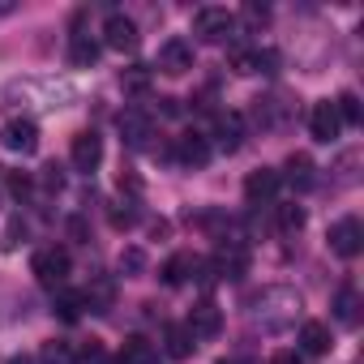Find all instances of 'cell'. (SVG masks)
Segmentation results:
<instances>
[{"mask_svg": "<svg viewBox=\"0 0 364 364\" xmlns=\"http://www.w3.org/2000/svg\"><path fill=\"white\" fill-rule=\"evenodd\" d=\"M245 313L253 321H262L266 330H283L300 313V291H291V287H262V291L245 296Z\"/></svg>", "mask_w": 364, "mask_h": 364, "instance_id": "6da1fadb", "label": "cell"}, {"mask_svg": "<svg viewBox=\"0 0 364 364\" xmlns=\"http://www.w3.org/2000/svg\"><path fill=\"white\" fill-rule=\"evenodd\" d=\"M5 99H26V103H35L43 112H60V107H69L73 86L56 82V77H26V82H9Z\"/></svg>", "mask_w": 364, "mask_h": 364, "instance_id": "7a4b0ae2", "label": "cell"}, {"mask_svg": "<svg viewBox=\"0 0 364 364\" xmlns=\"http://www.w3.org/2000/svg\"><path fill=\"white\" fill-rule=\"evenodd\" d=\"M193 35H198L202 43H223L228 35H236V14H228V9H219V5H202V9L193 14Z\"/></svg>", "mask_w": 364, "mask_h": 364, "instance_id": "3957f363", "label": "cell"}, {"mask_svg": "<svg viewBox=\"0 0 364 364\" xmlns=\"http://www.w3.org/2000/svg\"><path fill=\"white\" fill-rule=\"evenodd\" d=\"M253 116H257V124H262L266 133H279V129H287V124L296 120V103H291V99H287L283 90H274V95L257 99Z\"/></svg>", "mask_w": 364, "mask_h": 364, "instance_id": "277c9868", "label": "cell"}, {"mask_svg": "<svg viewBox=\"0 0 364 364\" xmlns=\"http://www.w3.org/2000/svg\"><path fill=\"white\" fill-rule=\"evenodd\" d=\"M206 266H210L215 279H240V274H249V249H245V240H223Z\"/></svg>", "mask_w": 364, "mask_h": 364, "instance_id": "5b68a950", "label": "cell"}, {"mask_svg": "<svg viewBox=\"0 0 364 364\" xmlns=\"http://www.w3.org/2000/svg\"><path fill=\"white\" fill-rule=\"evenodd\" d=\"M69 266H73V262H69V249H56V245H52V249H39L35 262H31V270H35V279H39L43 287H60V283L69 279Z\"/></svg>", "mask_w": 364, "mask_h": 364, "instance_id": "8992f818", "label": "cell"}, {"mask_svg": "<svg viewBox=\"0 0 364 364\" xmlns=\"http://www.w3.org/2000/svg\"><path fill=\"white\" fill-rule=\"evenodd\" d=\"M0 146L14 150V154H35V150H39V124H35L31 116L5 120V129H0Z\"/></svg>", "mask_w": 364, "mask_h": 364, "instance_id": "52a82bcc", "label": "cell"}, {"mask_svg": "<svg viewBox=\"0 0 364 364\" xmlns=\"http://www.w3.org/2000/svg\"><path fill=\"white\" fill-rule=\"evenodd\" d=\"M154 69L167 73V77H185V73L193 69V43H189V39H167V43L159 48Z\"/></svg>", "mask_w": 364, "mask_h": 364, "instance_id": "ba28073f", "label": "cell"}, {"mask_svg": "<svg viewBox=\"0 0 364 364\" xmlns=\"http://www.w3.org/2000/svg\"><path fill=\"white\" fill-rule=\"evenodd\" d=\"M103 43H107L112 52H133V48L141 43L137 22L124 18V14H107V22H103Z\"/></svg>", "mask_w": 364, "mask_h": 364, "instance_id": "9c48e42d", "label": "cell"}, {"mask_svg": "<svg viewBox=\"0 0 364 364\" xmlns=\"http://www.w3.org/2000/svg\"><path fill=\"white\" fill-rule=\"evenodd\" d=\"M309 133H313V141H338V133H343V120H338V112H334V103L330 99H321V103H313V112H309Z\"/></svg>", "mask_w": 364, "mask_h": 364, "instance_id": "30bf717a", "label": "cell"}, {"mask_svg": "<svg viewBox=\"0 0 364 364\" xmlns=\"http://www.w3.org/2000/svg\"><path fill=\"white\" fill-rule=\"evenodd\" d=\"M330 249H334L338 257H347V262H351V257L364 249V228H360V219H351V215H347V219H338V223L330 228Z\"/></svg>", "mask_w": 364, "mask_h": 364, "instance_id": "8fae6325", "label": "cell"}, {"mask_svg": "<svg viewBox=\"0 0 364 364\" xmlns=\"http://www.w3.org/2000/svg\"><path fill=\"white\" fill-rule=\"evenodd\" d=\"M215 146L223 154H236L245 146V116L240 112H219L215 116Z\"/></svg>", "mask_w": 364, "mask_h": 364, "instance_id": "7c38bea8", "label": "cell"}, {"mask_svg": "<svg viewBox=\"0 0 364 364\" xmlns=\"http://www.w3.org/2000/svg\"><path fill=\"white\" fill-rule=\"evenodd\" d=\"M69 159H73L77 171H95V167L103 163V137L90 133V129H82V133L73 137V146H69Z\"/></svg>", "mask_w": 364, "mask_h": 364, "instance_id": "4fadbf2b", "label": "cell"}, {"mask_svg": "<svg viewBox=\"0 0 364 364\" xmlns=\"http://www.w3.org/2000/svg\"><path fill=\"white\" fill-rule=\"evenodd\" d=\"M219 330H223V309L215 300H198L189 309V334L193 338H215Z\"/></svg>", "mask_w": 364, "mask_h": 364, "instance_id": "5bb4252c", "label": "cell"}, {"mask_svg": "<svg viewBox=\"0 0 364 364\" xmlns=\"http://www.w3.org/2000/svg\"><path fill=\"white\" fill-rule=\"evenodd\" d=\"M120 137H124V146H133V150H146V146H150V137H154V120H150L146 112L129 107V112L120 116Z\"/></svg>", "mask_w": 364, "mask_h": 364, "instance_id": "9a60e30c", "label": "cell"}, {"mask_svg": "<svg viewBox=\"0 0 364 364\" xmlns=\"http://www.w3.org/2000/svg\"><path fill=\"white\" fill-rule=\"evenodd\" d=\"M279 185H283V176H279L274 167H257V171H249V180H245V198H249L253 206H262V202H270V198L279 193Z\"/></svg>", "mask_w": 364, "mask_h": 364, "instance_id": "2e32d148", "label": "cell"}, {"mask_svg": "<svg viewBox=\"0 0 364 364\" xmlns=\"http://www.w3.org/2000/svg\"><path fill=\"white\" fill-rule=\"evenodd\" d=\"M176 159L185 163V167H206V163H210V141L198 137V133L176 137Z\"/></svg>", "mask_w": 364, "mask_h": 364, "instance_id": "e0dca14e", "label": "cell"}, {"mask_svg": "<svg viewBox=\"0 0 364 364\" xmlns=\"http://www.w3.org/2000/svg\"><path fill=\"white\" fill-rule=\"evenodd\" d=\"M330 347H334V338H330V326H326V321H304V326H300V351L326 355Z\"/></svg>", "mask_w": 364, "mask_h": 364, "instance_id": "ac0fdd59", "label": "cell"}, {"mask_svg": "<svg viewBox=\"0 0 364 364\" xmlns=\"http://www.w3.org/2000/svg\"><path fill=\"white\" fill-rule=\"evenodd\" d=\"M120 364H159V347L141 334H129L120 347Z\"/></svg>", "mask_w": 364, "mask_h": 364, "instance_id": "d6986e66", "label": "cell"}, {"mask_svg": "<svg viewBox=\"0 0 364 364\" xmlns=\"http://www.w3.org/2000/svg\"><path fill=\"white\" fill-rule=\"evenodd\" d=\"M163 347H167V355H171V360H189L198 343H193L189 326H163Z\"/></svg>", "mask_w": 364, "mask_h": 364, "instance_id": "ffe728a7", "label": "cell"}, {"mask_svg": "<svg viewBox=\"0 0 364 364\" xmlns=\"http://www.w3.org/2000/svg\"><path fill=\"white\" fill-rule=\"evenodd\" d=\"M334 317H338L343 326H360V291H355L351 283L338 287V296H334Z\"/></svg>", "mask_w": 364, "mask_h": 364, "instance_id": "44dd1931", "label": "cell"}, {"mask_svg": "<svg viewBox=\"0 0 364 364\" xmlns=\"http://www.w3.org/2000/svg\"><path fill=\"white\" fill-rule=\"evenodd\" d=\"M193 266H198L193 253H176V257H167V262H163V283H167V287H180V283L193 274Z\"/></svg>", "mask_w": 364, "mask_h": 364, "instance_id": "7402d4cb", "label": "cell"}, {"mask_svg": "<svg viewBox=\"0 0 364 364\" xmlns=\"http://www.w3.org/2000/svg\"><path fill=\"white\" fill-rule=\"evenodd\" d=\"M69 60H73L77 69H90V65L99 60V43H95L90 35H73V39H69Z\"/></svg>", "mask_w": 364, "mask_h": 364, "instance_id": "603a6c76", "label": "cell"}, {"mask_svg": "<svg viewBox=\"0 0 364 364\" xmlns=\"http://www.w3.org/2000/svg\"><path fill=\"white\" fill-rule=\"evenodd\" d=\"M150 82H154L150 65H129V69L120 73V86H124L129 95H146V90H150Z\"/></svg>", "mask_w": 364, "mask_h": 364, "instance_id": "cb8c5ba5", "label": "cell"}, {"mask_svg": "<svg viewBox=\"0 0 364 364\" xmlns=\"http://www.w3.org/2000/svg\"><path fill=\"white\" fill-rule=\"evenodd\" d=\"M287 180H291L296 189H309L313 185V159L309 154H291L287 159Z\"/></svg>", "mask_w": 364, "mask_h": 364, "instance_id": "d4e9b609", "label": "cell"}, {"mask_svg": "<svg viewBox=\"0 0 364 364\" xmlns=\"http://www.w3.org/2000/svg\"><path fill=\"white\" fill-rule=\"evenodd\" d=\"M56 317H60L65 326H73V321L82 317V296H77V291H60V296H56Z\"/></svg>", "mask_w": 364, "mask_h": 364, "instance_id": "484cf974", "label": "cell"}, {"mask_svg": "<svg viewBox=\"0 0 364 364\" xmlns=\"http://www.w3.org/2000/svg\"><path fill=\"white\" fill-rule=\"evenodd\" d=\"M232 69L240 73V77H249V73H257V48H232Z\"/></svg>", "mask_w": 364, "mask_h": 364, "instance_id": "4316f807", "label": "cell"}, {"mask_svg": "<svg viewBox=\"0 0 364 364\" xmlns=\"http://www.w3.org/2000/svg\"><path fill=\"white\" fill-rule=\"evenodd\" d=\"M334 112H338L343 124H360V99H355L351 90H343V95L334 99Z\"/></svg>", "mask_w": 364, "mask_h": 364, "instance_id": "83f0119b", "label": "cell"}, {"mask_svg": "<svg viewBox=\"0 0 364 364\" xmlns=\"http://www.w3.org/2000/svg\"><path fill=\"white\" fill-rule=\"evenodd\" d=\"M107 219H112L116 232H129V228L137 223V206H133V202H116V206L107 210Z\"/></svg>", "mask_w": 364, "mask_h": 364, "instance_id": "f1b7e54d", "label": "cell"}, {"mask_svg": "<svg viewBox=\"0 0 364 364\" xmlns=\"http://www.w3.org/2000/svg\"><path fill=\"white\" fill-rule=\"evenodd\" d=\"M304 228V210L291 202V206H279V232H300Z\"/></svg>", "mask_w": 364, "mask_h": 364, "instance_id": "f546056e", "label": "cell"}, {"mask_svg": "<svg viewBox=\"0 0 364 364\" xmlns=\"http://www.w3.org/2000/svg\"><path fill=\"white\" fill-rule=\"evenodd\" d=\"M22 240H26V223H22V219H9V228H5V240H0V249H5V253H14Z\"/></svg>", "mask_w": 364, "mask_h": 364, "instance_id": "4dcf8cb0", "label": "cell"}, {"mask_svg": "<svg viewBox=\"0 0 364 364\" xmlns=\"http://www.w3.org/2000/svg\"><path fill=\"white\" fill-rule=\"evenodd\" d=\"M43 364H73V347L69 343H48L43 347Z\"/></svg>", "mask_w": 364, "mask_h": 364, "instance_id": "1f68e13d", "label": "cell"}, {"mask_svg": "<svg viewBox=\"0 0 364 364\" xmlns=\"http://www.w3.org/2000/svg\"><path fill=\"white\" fill-rule=\"evenodd\" d=\"M141 266H146L141 249H124V253H120V270H129V274H141Z\"/></svg>", "mask_w": 364, "mask_h": 364, "instance_id": "d6a6232c", "label": "cell"}, {"mask_svg": "<svg viewBox=\"0 0 364 364\" xmlns=\"http://www.w3.org/2000/svg\"><path fill=\"white\" fill-rule=\"evenodd\" d=\"M245 22L257 31V26H266V22H270V9H266V5H245Z\"/></svg>", "mask_w": 364, "mask_h": 364, "instance_id": "836d02e7", "label": "cell"}, {"mask_svg": "<svg viewBox=\"0 0 364 364\" xmlns=\"http://www.w3.org/2000/svg\"><path fill=\"white\" fill-rule=\"evenodd\" d=\"M43 185H48V189H60V185H65V176H60V167H56V163H48V167H43Z\"/></svg>", "mask_w": 364, "mask_h": 364, "instance_id": "e575fe53", "label": "cell"}, {"mask_svg": "<svg viewBox=\"0 0 364 364\" xmlns=\"http://www.w3.org/2000/svg\"><path fill=\"white\" fill-rule=\"evenodd\" d=\"M270 364H300V351H274Z\"/></svg>", "mask_w": 364, "mask_h": 364, "instance_id": "d590c367", "label": "cell"}, {"mask_svg": "<svg viewBox=\"0 0 364 364\" xmlns=\"http://www.w3.org/2000/svg\"><path fill=\"white\" fill-rule=\"evenodd\" d=\"M9 14H18V5H14V0H5V5H0V18H9Z\"/></svg>", "mask_w": 364, "mask_h": 364, "instance_id": "8d00e7d4", "label": "cell"}, {"mask_svg": "<svg viewBox=\"0 0 364 364\" xmlns=\"http://www.w3.org/2000/svg\"><path fill=\"white\" fill-rule=\"evenodd\" d=\"M5 193H9V189H5V167H0V198H5Z\"/></svg>", "mask_w": 364, "mask_h": 364, "instance_id": "74e56055", "label": "cell"}, {"mask_svg": "<svg viewBox=\"0 0 364 364\" xmlns=\"http://www.w3.org/2000/svg\"><path fill=\"white\" fill-rule=\"evenodd\" d=\"M9 364H31V360H26V355H14V360H9Z\"/></svg>", "mask_w": 364, "mask_h": 364, "instance_id": "f35d334b", "label": "cell"}, {"mask_svg": "<svg viewBox=\"0 0 364 364\" xmlns=\"http://www.w3.org/2000/svg\"><path fill=\"white\" fill-rule=\"evenodd\" d=\"M223 364H253V360H223Z\"/></svg>", "mask_w": 364, "mask_h": 364, "instance_id": "ab89813d", "label": "cell"}]
</instances>
